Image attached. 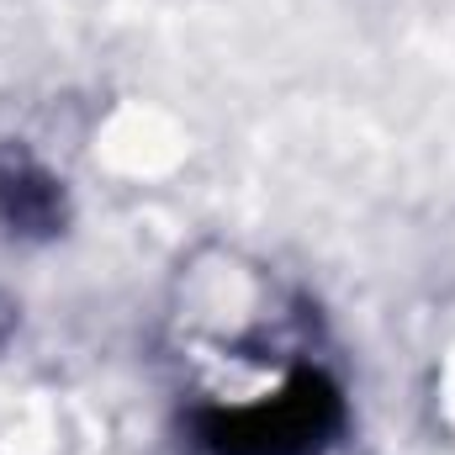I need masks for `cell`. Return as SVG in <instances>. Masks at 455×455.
I'll return each mask as SVG.
<instances>
[{
	"label": "cell",
	"instance_id": "1",
	"mask_svg": "<svg viewBox=\"0 0 455 455\" xmlns=\"http://www.w3.org/2000/svg\"><path fill=\"white\" fill-rule=\"evenodd\" d=\"M344 424L339 392L302 371L270 403H249L233 413H212L202 424V445L212 455H313Z\"/></svg>",
	"mask_w": 455,
	"mask_h": 455
},
{
	"label": "cell",
	"instance_id": "2",
	"mask_svg": "<svg viewBox=\"0 0 455 455\" xmlns=\"http://www.w3.org/2000/svg\"><path fill=\"white\" fill-rule=\"evenodd\" d=\"M0 218L21 233H53L64 218L59 186L32 159H0Z\"/></svg>",
	"mask_w": 455,
	"mask_h": 455
}]
</instances>
